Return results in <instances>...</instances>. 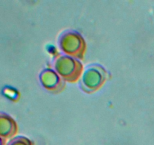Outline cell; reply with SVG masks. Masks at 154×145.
<instances>
[{"label": "cell", "instance_id": "obj_1", "mask_svg": "<svg viewBox=\"0 0 154 145\" xmlns=\"http://www.w3.org/2000/svg\"><path fill=\"white\" fill-rule=\"evenodd\" d=\"M12 145H28V144H26V143H23V142H19V143L16 142V143H13V144H12Z\"/></svg>", "mask_w": 154, "mask_h": 145}]
</instances>
